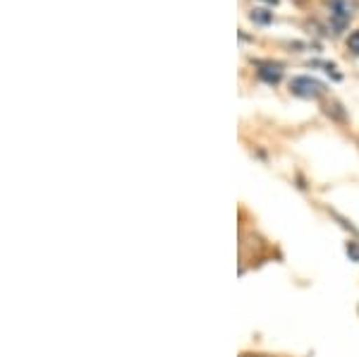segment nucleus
I'll list each match as a JSON object with an SVG mask.
<instances>
[{"mask_svg": "<svg viewBox=\"0 0 359 357\" xmlns=\"http://www.w3.org/2000/svg\"><path fill=\"white\" fill-rule=\"evenodd\" d=\"M249 20L254 22V25H271L273 22V13H269V10H264V8H254L252 13H249Z\"/></svg>", "mask_w": 359, "mask_h": 357, "instance_id": "nucleus-4", "label": "nucleus"}, {"mask_svg": "<svg viewBox=\"0 0 359 357\" xmlns=\"http://www.w3.org/2000/svg\"><path fill=\"white\" fill-rule=\"evenodd\" d=\"M242 357H264V355H242Z\"/></svg>", "mask_w": 359, "mask_h": 357, "instance_id": "nucleus-8", "label": "nucleus"}, {"mask_svg": "<svg viewBox=\"0 0 359 357\" xmlns=\"http://www.w3.org/2000/svg\"><path fill=\"white\" fill-rule=\"evenodd\" d=\"M345 252H347V257H350L352 262L359 264V245L355 243V240H350V243L345 245Z\"/></svg>", "mask_w": 359, "mask_h": 357, "instance_id": "nucleus-6", "label": "nucleus"}, {"mask_svg": "<svg viewBox=\"0 0 359 357\" xmlns=\"http://www.w3.org/2000/svg\"><path fill=\"white\" fill-rule=\"evenodd\" d=\"M262 3H269V5H278V0H262Z\"/></svg>", "mask_w": 359, "mask_h": 357, "instance_id": "nucleus-7", "label": "nucleus"}, {"mask_svg": "<svg viewBox=\"0 0 359 357\" xmlns=\"http://www.w3.org/2000/svg\"><path fill=\"white\" fill-rule=\"evenodd\" d=\"M347 48H350L355 55H359V29H357V32H352L350 36H347Z\"/></svg>", "mask_w": 359, "mask_h": 357, "instance_id": "nucleus-5", "label": "nucleus"}, {"mask_svg": "<svg viewBox=\"0 0 359 357\" xmlns=\"http://www.w3.org/2000/svg\"><path fill=\"white\" fill-rule=\"evenodd\" d=\"M290 94L299 96V99H321L326 94V84L309 74H299V77L290 79Z\"/></svg>", "mask_w": 359, "mask_h": 357, "instance_id": "nucleus-1", "label": "nucleus"}, {"mask_svg": "<svg viewBox=\"0 0 359 357\" xmlns=\"http://www.w3.org/2000/svg\"><path fill=\"white\" fill-rule=\"evenodd\" d=\"M257 74L266 84H278L283 79V65H278V62H259Z\"/></svg>", "mask_w": 359, "mask_h": 357, "instance_id": "nucleus-3", "label": "nucleus"}, {"mask_svg": "<svg viewBox=\"0 0 359 357\" xmlns=\"http://www.w3.org/2000/svg\"><path fill=\"white\" fill-rule=\"evenodd\" d=\"M328 8H331V29H333V34H340L347 27V22L352 20L357 5L352 3V0H331V3H328Z\"/></svg>", "mask_w": 359, "mask_h": 357, "instance_id": "nucleus-2", "label": "nucleus"}]
</instances>
